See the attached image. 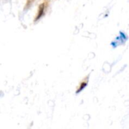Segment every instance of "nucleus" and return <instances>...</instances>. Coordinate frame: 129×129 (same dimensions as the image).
I'll return each mask as SVG.
<instances>
[{
	"instance_id": "nucleus-2",
	"label": "nucleus",
	"mask_w": 129,
	"mask_h": 129,
	"mask_svg": "<svg viewBox=\"0 0 129 129\" xmlns=\"http://www.w3.org/2000/svg\"><path fill=\"white\" fill-rule=\"evenodd\" d=\"M88 79H89V76H86V78L83 79V81L81 83V84H80V86H79V87H78V89H77V91H76L77 94H78V93H79V92H81V91H82L83 89L85 88L86 86H87V82H88Z\"/></svg>"
},
{
	"instance_id": "nucleus-1",
	"label": "nucleus",
	"mask_w": 129,
	"mask_h": 129,
	"mask_svg": "<svg viewBox=\"0 0 129 129\" xmlns=\"http://www.w3.org/2000/svg\"><path fill=\"white\" fill-rule=\"evenodd\" d=\"M44 9H45V4L44 3H42L41 4H40V6H39V10H38L37 15L36 17H35V22L39 20V19L41 18L43 16Z\"/></svg>"
}]
</instances>
